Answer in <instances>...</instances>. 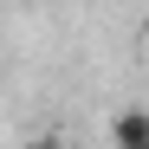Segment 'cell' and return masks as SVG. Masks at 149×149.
<instances>
[{
    "instance_id": "obj_1",
    "label": "cell",
    "mask_w": 149,
    "mask_h": 149,
    "mask_svg": "<svg viewBox=\"0 0 149 149\" xmlns=\"http://www.w3.org/2000/svg\"><path fill=\"white\" fill-rule=\"evenodd\" d=\"M110 149H149V110H117L110 117Z\"/></svg>"
},
{
    "instance_id": "obj_2",
    "label": "cell",
    "mask_w": 149,
    "mask_h": 149,
    "mask_svg": "<svg viewBox=\"0 0 149 149\" xmlns=\"http://www.w3.org/2000/svg\"><path fill=\"white\" fill-rule=\"evenodd\" d=\"M33 149H58V143H33Z\"/></svg>"
}]
</instances>
